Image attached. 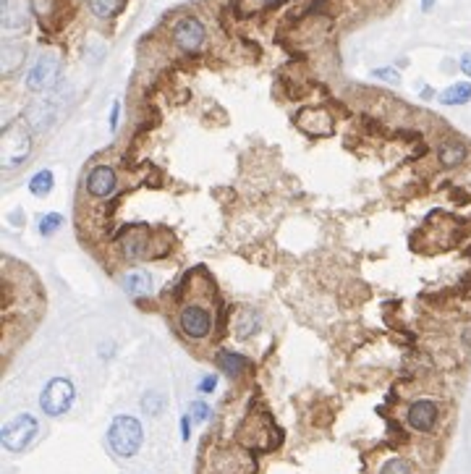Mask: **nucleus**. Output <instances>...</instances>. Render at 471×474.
<instances>
[{
	"label": "nucleus",
	"instance_id": "obj_21",
	"mask_svg": "<svg viewBox=\"0 0 471 474\" xmlns=\"http://www.w3.org/2000/svg\"><path fill=\"white\" fill-rule=\"evenodd\" d=\"M60 225H63V218H60L58 213H47L45 218L39 220V234H42V236H53Z\"/></svg>",
	"mask_w": 471,
	"mask_h": 474
},
{
	"label": "nucleus",
	"instance_id": "obj_28",
	"mask_svg": "<svg viewBox=\"0 0 471 474\" xmlns=\"http://www.w3.org/2000/svg\"><path fill=\"white\" fill-rule=\"evenodd\" d=\"M118 113H121V103L113 105V116H110V129H116L118 126Z\"/></svg>",
	"mask_w": 471,
	"mask_h": 474
},
{
	"label": "nucleus",
	"instance_id": "obj_12",
	"mask_svg": "<svg viewBox=\"0 0 471 474\" xmlns=\"http://www.w3.org/2000/svg\"><path fill=\"white\" fill-rule=\"evenodd\" d=\"M296 126L304 131V134H312V137H328L332 134V119H330L325 110H301V116L296 119Z\"/></svg>",
	"mask_w": 471,
	"mask_h": 474
},
{
	"label": "nucleus",
	"instance_id": "obj_3",
	"mask_svg": "<svg viewBox=\"0 0 471 474\" xmlns=\"http://www.w3.org/2000/svg\"><path fill=\"white\" fill-rule=\"evenodd\" d=\"M37 419L32 414H19L13 416L11 422H6V427H3V446L8 450H13V453H19V450H24L32 440H35L37 435Z\"/></svg>",
	"mask_w": 471,
	"mask_h": 474
},
{
	"label": "nucleus",
	"instance_id": "obj_29",
	"mask_svg": "<svg viewBox=\"0 0 471 474\" xmlns=\"http://www.w3.org/2000/svg\"><path fill=\"white\" fill-rule=\"evenodd\" d=\"M435 3H437V0H422V11L429 13L432 8H435Z\"/></svg>",
	"mask_w": 471,
	"mask_h": 474
},
{
	"label": "nucleus",
	"instance_id": "obj_24",
	"mask_svg": "<svg viewBox=\"0 0 471 474\" xmlns=\"http://www.w3.org/2000/svg\"><path fill=\"white\" fill-rule=\"evenodd\" d=\"M210 416V406L204 401H194L191 403V422H204Z\"/></svg>",
	"mask_w": 471,
	"mask_h": 474
},
{
	"label": "nucleus",
	"instance_id": "obj_19",
	"mask_svg": "<svg viewBox=\"0 0 471 474\" xmlns=\"http://www.w3.org/2000/svg\"><path fill=\"white\" fill-rule=\"evenodd\" d=\"M21 60H24V48H19V45H6L3 48V71L6 73L16 71Z\"/></svg>",
	"mask_w": 471,
	"mask_h": 474
},
{
	"label": "nucleus",
	"instance_id": "obj_22",
	"mask_svg": "<svg viewBox=\"0 0 471 474\" xmlns=\"http://www.w3.org/2000/svg\"><path fill=\"white\" fill-rule=\"evenodd\" d=\"M236 331H238V335H241V338H249L251 333L259 331L257 317H251V312H244V317H241V322L236 325Z\"/></svg>",
	"mask_w": 471,
	"mask_h": 474
},
{
	"label": "nucleus",
	"instance_id": "obj_16",
	"mask_svg": "<svg viewBox=\"0 0 471 474\" xmlns=\"http://www.w3.org/2000/svg\"><path fill=\"white\" fill-rule=\"evenodd\" d=\"M217 365L223 367V372L225 375H231V378H238L244 369H247V359L241 354H233V351H220L217 354Z\"/></svg>",
	"mask_w": 471,
	"mask_h": 474
},
{
	"label": "nucleus",
	"instance_id": "obj_5",
	"mask_svg": "<svg viewBox=\"0 0 471 474\" xmlns=\"http://www.w3.org/2000/svg\"><path fill=\"white\" fill-rule=\"evenodd\" d=\"M173 42L184 53H194V50L202 48L204 42V24H202L197 16H186L181 19L176 26H173Z\"/></svg>",
	"mask_w": 471,
	"mask_h": 474
},
{
	"label": "nucleus",
	"instance_id": "obj_4",
	"mask_svg": "<svg viewBox=\"0 0 471 474\" xmlns=\"http://www.w3.org/2000/svg\"><path fill=\"white\" fill-rule=\"evenodd\" d=\"M29 152V137L21 129V123H11L6 134H3V166L16 168L19 163L26 160Z\"/></svg>",
	"mask_w": 471,
	"mask_h": 474
},
{
	"label": "nucleus",
	"instance_id": "obj_15",
	"mask_svg": "<svg viewBox=\"0 0 471 474\" xmlns=\"http://www.w3.org/2000/svg\"><path fill=\"white\" fill-rule=\"evenodd\" d=\"M123 291L131 294V297H144V294H150L152 291V281L147 278L144 273H129L123 278Z\"/></svg>",
	"mask_w": 471,
	"mask_h": 474
},
{
	"label": "nucleus",
	"instance_id": "obj_14",
	"mask_svg": "<svg viewBox=\"0 0 471 474\" xmlns=\"http://www.w3.org/2000/svg\"><path fill=\"white\" fill-rule=\"evenodd\" d=\"M440 103L443 105H466L471 103V84L469 82H459L453 87H447L440 92Z\"/></svg>",
	"mask_w": 471,
	"mask_h": 474
},
{
	"label": "nucleus",
	"instance_id": "obj_6",
	"mask_svg": "<svg viewBox=\"0 0 471 474\" xmlns=\"http://www.w3.org/2000/svg\"><path fill=\"white\" fill-rule=\"evenodd\" d=\"M437 419H440V406H437L432 398H419L409 406L406 412V422L409 427L419 430V432H432L437 427Z\"/></svg>",
	"mask_w": 471,
	"mask_h": 474
},
{
	"label": "nucleus",
	"instance_id": "obj_26",
	"mask_svg": "<svg viewBox=\"0 0 471 474\" xmlns=\"http://www.w3.org/2000/svg\"><path fill=\"white\" fill-rule=\"evenodd\" d=\"M215 385H217V378H212V375H207V378H202L199 391H202V393H212V391H215Z\"/></svg>",
	"mask_w": 471,
	"mask_h": 474
},
{
	"label": "nucleus",
	"instance_id": "obj_13",
	"mask_svg": "<svg viewBox=\"0 0 471 474\" xmlns=\"http://www.w3.org/2000/svg\"><path fill=\"white\" fill-rule=\"evenodd\" d=\"M144 247H147V238H144V225H134L131 231H126L123 236V252L126 257H141L144 254Z\"/></svg>",
	"mask_w": 471,
	"mask_h": 474
},
{
	"label": "nucleus",
	"instance_id": "obj_2",
	"mask_svg": "<svg viewBox=\"0 0 471 474\" xmlns=\"http://www.w3.org/2000/svg\"><path fill=\"white\" fill-rule=\"evenodd\" d=\"M73 396H76V391H73V383L69 378H53L45 385L42 396H39V406H42L45 414L60 416L71 409Z\"/></svg>",
	"mask_w": 471,
	"mask_h": 474
},
{
	"label": "nucleus",
	"instance_id": "obj_27",
	"mask_svg": "<svg viewBox=\"0 0 471 474\" xmlns=\"http://www.w3.org/2000/svg\"><path fill=\"white\" fill-rule=\"evenodd\" d=\"M461 71L466 73V76H471V53H463V55H461Z\"/></svg>",
	"mask_w": 471,
	"mask_h": 474
},
{
	"label": "nucleus",
	"instance_id": "obj_7",
	"mask_svg": "<svg viewBox=\"0 0 471 474\" xmlns=\"http://www.w3.org/2000/svg\"><path fill=\"white\" fill-rule=\"evenodd\" d=\"M32 19V0H3V29L6 35H19Z\"/></svg>",
	"mask_w": 471,
	"mask_h": 474
},
{
	"label": "nucleus",
	"instance_id": "obj_23",
	"mask_svg": "<svg viewBox=\"0 0 471 474\" xmlns=\"http://www.w3.org/2000/svg\"><path fill=\"white\" fill-rule=\"evenodd\" d=\"M380 474H411V464L406 462V459H390Z\"/></svg>",
	"mask_w": 471,
	"mask_h": 474
},
{
	"label": "nucleus",
	"instance_id": "obj_10",
	"mask_svg": "<svg viewBox=\"0 0 471 474\" xmlns=\"http://www.w3.org/2000/svg\"><path fill=\"white\" fill-rule=\"evenodd\" d=\"M437 160L440 166L453 170V168H461L466 160H469V144L459 139V137H447L445 142L437 147Z\"/></svg>",
	"mask_w": 471,
	"mask_h": 474
},
{
	"label": "nucleus",
	"instance_id": "obj_9",
	"mask_svg": "<svg viewBox=\"0 0 471 474\" xmlns=\"http://www.w3.org/2000/svg\"><path fill=\"white\" fill-rule=\"evenodd\" d=\"M58 69H60L58 55L47 53V55H42V58L32 66V71H29V76H26V87H29L32 92H42V89L50 87L53 79L58 76Z\"/></svg>",
	"mask_w": 471,
	"mask_h": 474
},
{
	"label": "nucleus",
	"instance_id": "obj_8",
	"mask_svg": "<svg viewBox=\"0 0 471 474\" xmlns=\"http://www.w3.org/2000/svg\"><path fill=\"white\" fill-rule=\"evenodd\" d=\"M181 331L186 333L188 338H194V341H199V338H207V333L212 328V317L210 312L204 307H197V304H191V307H184L181 309Z\"/></svg>",
	"mask_w": 471,
	"mask_h": 474
},
{
	"label": "nucleus",
	"instance_id": "obj_30",
	"mask_svg": "<svg viewBox=\"0 0 471 474\" xmlns=\"http://www.w3.org/2000/svg\"><path fill=\"white\" fill-rule=\"evenodd\" d=\"M181 435H184V440L188 438V416H184V419H181Z\"/></svg>",
	"mask_w": 471,
	"mask_h": 474
},
{
	"label": "nucleus",
	"instance_id": "obj_17",
	"mask_svg": "<svg viewBox=\"0 0 471 474\" xmlns=\"http://www.w3.org/2000/svg\"><path fill=\"white\" fill-rule=\"evenodd\" d=\"M123 8V0H89V11L97 19H113Z\"/></svg>",
	"mask_w": 471,
	"mask_h": 474
},
{
	"label": "nucleus",
	"instance_id": "obj_18",
	"mask_svg": "<svg viewBox=\"0 0 471 474\" xmlns=\"http://www.w3.org/2000/svg\"><path fill=\"white\" fill-rule=\"evenodd\" d=\"M53 186H55V181H53V173H50V170H39V173L32 176V181H29V191H32L35 197H45V194H50Z\"/></svg>",
	"mask_w": 471,
	"mask_h": 474
},
{
	"label": "nucleus",
	"instance_id": "obj_31",
	"mask_svg": "<svg viewBox=\"0 0 471 474\" xmlns=\"http://www.w3.org/2000/svg\"><path fill=\"white\" fill-rule=\"evenodd\" d=\"M267 6H278V3H283V0H265Z\"/></svg>",
	"mask_w": 471,
	"mask_h": 474
},
{
	"label": "nucleus",
	"instance_id": "obj_25",
	"mask_svg": "<svg viewBox=\"0 0 471 474\" xmlns=\"http://www.w3.org/2000/svg\"><path fill=\"white\" fill-rule=\"evenodd\" d=\"M375 76H377V79H385V82H390V84H398L400 82V76L393 71V69H377Z\"/></svg>",
	"mask_w": 471,
	"mask_h": 474
},
{
	"label": "nucleus",
	"instance_id": "obj_20",
	"mask_svg": "<svg viewBox=\"0 0 471 474\" xmlns=\"http://www.w3.org/2000/svg\"><path fill=\"white\" fill-rule=\"evenodd\" d=\"M163 406H165L163 393H157V391L144 393V398H141V409H144V412H147L150 416H157V414H160V412H163Z\"/></svg>",
	"mask_w": 471,
	"mask_h": 474
},
{
	"label": "nucleus",
	"instance_id": "obj_1",
	"mask_svg": "<svg viewBox=\"0 0 471 474\" xmlns=\"http://www.w3.org/2000/svg\"><path fill=\"white\" fill-rule=\"evenodd\" d=\"M141 425L139 419H134L129 414H121L113 419V425L107 430V443H110V448L113 453L118 456H123V459H129L134 456L136 450L141 448Z\"/></svg>",
	"mask_w": 471,
	"mask_h": 474
},
{
	"label": "nucleus",
	"instance_id": "obj_11",
	"mask_svg": "<svg viewBox=\"0 0 471 474\" xmlns=\"http://www.w3.org/2000/svg\"><path fill=\"white\" fill-rule=\"evenodd\" d=\"M116 184H118L116 170L107 166H97L92 173H89V178H87V189H89V194L97 197V200L110 197L113 189H116Z\"/></svg>",
	"mask_w": 471,
	"mask_h": 474
}]
</instances>
